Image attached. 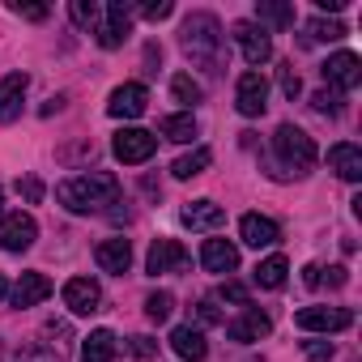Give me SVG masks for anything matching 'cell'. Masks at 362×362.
Listing matches in <instances>:
<instances>
[{
    "label": "cell",
    "mask_w": 362,
    "mask_h": 362,
    "mask_svg": "<svg viewBox=\"0 0 362 362\" xmlns=\"http://www.w3.org/2000/svg\"><path fill=\"white\" fill-rule=\"evenodd\" d=\"M197 320H201V324H226L218 298H201V303H197Z\"/></svg>",
    "instance_id": "cell-34"
},
{
    "label": "cell",
    "mask_w": 362,
    "mask_h": 362,
    "mask_svg": "<svg viewBox=\"0 0 362 362\" xmlns=\"http://www.w3.org/2000/svg\"><path fill=\"white\" fill-rule=\"evenodd\" d=\"M235 107H239V115H247V119L264 115V107H269V81H264V73H243V77H239V86H235Z\"/></svg>",
    "instance_id": "cell-9"
},
{
    "label": "cell",
    "mask_w": 362,
    "mask_h": 362,
    "mask_svg": "<svg viewBox=\"0 0 362 362\" xmlns=\"http://www.w3.org/2000/svg\"><path fill=\"white\" fill-rule=\"evenodd\" d=\"M294 324L303 332H341V328L354 324V311L349 307H303L294 315Z\"/></svg>",
    "instance_id": "cell-8"
},
{
    "label": "cell",
    "mask_w": 362,
    "mask_h": 362,
    "mask_svg": "<svg viewBox=\"0 0 362 362\" xmlns=\"http://www.w3.org/2000/svg\"><path fill=\"white\" fill-rule=\"evenodd\" d=\"M39 239V226L30 214H5L0 218V247L5 252H26Z\"/></svg>",
    "instance_id": "cell-13"
},
{
    "label": "cell",
    "mask_w": 362,
    "mask_h": 362,
    "mask_svg": "<svg viewBox=\"0 0 362 362\" xmlns=\"http://www.w3.org/2000/svg\"><path fill=\"white\" fill-rule=\"evenodd\" d=\"M320 73H324V81L341 94V90H354V86L362 81V60H358L354 52H337V56H328V60H324V69H320Z\"/></svg>",
    "instance_id": "cell-14"
},
{
    "label": "cell",
    "mask_w": 362,
    "mask_h": 362,
    "mask_svg": "<svg viewBox=\"0 0 362 362\" xmlns=\"http://www.w3.org/2000/svg\"><path fill=\"white\" fill-rule=\"evenodd\" d=\"M188 247L179 239H153L149 243V256H145V269L158 277V273H188Z\"/></svg>",
    "instance_id": "cell-7"
},
{
    "label": "cell",
    "mask_w": 362,
    "mask_h": 362,
    "mask_svg": "<svg viewBox=\"0 0 362 362\" xmlns=\"http://www.w3.org/2000/svg\"><path fill=\"white\" fill-rule=\"evenodd\" d=\"M239 239L247 243V247H273V243H281V226L273 222V218H260V214H243V222H239Z\"/></svg>",
    "instance_id": "cell-16"
},
{
    "label": "cell",
    "mask_w": 362,
    "mask_h": 362,
    "mask_svg": "<svg viewBox=\"0 0 362 362\" xmlns=\"http://www.w3.org/2000/svg\"><path fill=\"white\" fill-rule=\"evenodd\" d=\"M179 47L188 52V60L205 64L209 73H222V22L214 13H192L179 26Z\"/></svg>",
    "instance_id": "cell-2"
},
{
    "label": "cell",
    "mask_w": 362,
    "mask_h": 362,
    "mask_svg": "<svg viewBox=\"0 0 362 362\" xmlns=\"http://www.w3.org/2000/svg\"><path fill=\"white\" fill-rule=\"evenodd\" d=\"M162 136H166V141H179V145H188V141L197 136V115H192V111H184V115H166V119H162Z\"/></svg>",
    "instance_id": "cell-26"
},
{
    "label": "cell",
    "mask_w": 362,
    "mask_h": 362,
    "mask_svg": "<svg viewBox=\"0 0 362 362\" xmlns=\"http://www.w3.org/2000/svg\"><path fill=\"white\" fill-rule=\"evenodd\" d=\"M209 162H214V153L201 145V149H192V153L179 158V162L170 166V175H175V179H197V175H205V170H209Z\"/></svg>",
    "instance_id": "cell-25"
},
{
    "label": "cell",
    "mask_w": 362,
    "mask_h": 362,
    "mask_svg": "<svg viewBox=\"0 0 362 362\" xmlns=\"http://www.w3.org/2000/svg\"><path fill=\"white\" fill-rule=\"evenodd\" d=\"M9 298V281H5V273H0V303Z\"/></svg>",
    "instance_id": "cell-44"
},
{
    "label": "cell",
    "mask_w": 362,
    "mask_h": 362,
    "mask_svg": "<svg viewBox=\"0 0 362 362\" xmlns=\"http://www.w3.org/2000/svg\"><path fill=\"white\" fill-rule=\"evenodd\" d=\"M13 362H60V349H52V345H26Z\"/></svg>",
    "instance_id": "cell-33"
},
{
    "label": "cell",
    "mask_w": 362,
    "mask_h": 362,
    "mask_svg": "<svg viewBox=\"0 0 362 362\" xmlns=\"http://www.w3.org/2000/svg\"><path fill=\"white\" fill-rule=\"evenodd\" d=\"M341 103H345V98H341L337 90H315V94H311V107H315L320 115H341Z\"/></svg>",
    "instance_id": "cell-32"
},
{
    "label": "cell",
    "mask_w": 362,
    "mask_h": 362,
    "mask_svg": "<svg viewBox=\"0 0 362 362\" xmlns=\"http://www.w3.org/2000/svg\"><path fill=\"white\" fill-rule=\"evenodd\" d=\"M179 222H184L188 230H218V226L226 222V214H222V205H214V201H192V205H184Z\"/></svg>",
    "instance_id": "cell-22"
},
{
    "label": "cell",
    "mask_w": 362,
    "mask_h": 362,
    "mask_svg": "<svg viewBox=\"0 0 362 362\" xmlns=\"http://www.w3.org/2000/svg\"><path fill=\"white\" fill-rule=\"evenodd\" d=\"M170 349L184 358V362H205V354H209L205 328H201V324H179V328L170 332Z\"/></svg>",
    "instance_id": "cell-15"
},
{
    "label": "cell",
    "mask_w": 362,
    "mask_h": 362,
    "mask_svg": "<svg viewBox=\"0 0 362 362\" xmlns=\"http://www.w3.org/2000/svg\"><path fill=\"white\" fill-rule=\"evenodd\" d=\"M18 192L35 205V201H43V184H39V179H18Z\"/></svg>",
    "instance_id": "cell-39"
},
{
    "label": "cell",
    "mask_w": 362,
    "mask_h": 362,
    "mask_svg": "<svg viewBox=\"0 0 362 362\" xmlns=\"http://www.w3.org/2000/svg\"><path fill=\"white\" fill-rule=\"evenodd\" d=\"M256 18L269 22V26H277V30H290V26H294V9L281 5V0H260V5H256Z\"/></svg>",
    "instance_id": "cell-28"
},
{
    "label": "cell",
    "mask_w": 362,
    "mask_h": 362,
    "mask_svg": "<svg viewBox=\"0 0 362 362\" xmlns=\"http://www.w3.org/2000/svg\"><path fill=\"white\" fill-rule=\"evenodd\" d=\"M30 90V77L26 73H9L5 81H0V124H13L22 115V98Z\"/></svg>",
    "instance_id": "cell-17"
},
{
    "label": "cell",
    "mask_w": 362,
    "mask_h": 362,
    "mask_svg": "<svg viewBox=\"0 0 362 362\" xmlns=\"http://www.w3.org/2000/svg\"><path fill=\"white\" fill-rule=\"evenodd\" d=\"M303 349H307L311 362H328V358H332V345H328V341H307Z\"/></svg>",
    "instance_id": "cell-38"
},
{
    "label": "cell",
    "mask_w": 362,
    "mask_h": 362,
    "mask_svg": "<svg viewBox=\"0 0 362 362\" xmlns=\"http://www.w3.org/2000/svg\"><path fill=\"white\" fill-rule=\"evenodd\" d=\"M115 358V332L111 328H94L81 345V362H111Z\"/></svg>",
    "instance_id": "cell-23"
},
{
    "label": "cell",
    "mask_w": 362,
    "mask_h": 362,
    "mask_svg": "<svg viewBox=\"0 0 362 362\" xmlns=\"http://www.w3.org/2000/svg\"><path fill=\"white\" fill-rule=\"evenodd\" d=\"M201 264H205L209 273H235V269H239V247L226 243V239H205Z\"/></svg>",
    "instance_id": "cell-20"
},
{
    "label": "cell",
    "mask_w": 362,
    "mask_h": 362,
    "mask_svg": "<svg viewBox=\"0 0 362 362\" xmlns=\"http://www.w3.org/2000/svg\"><path fill=\"white\" fill-rule=\"evenodd\" d=\"M56 201L69 209V214H98L107 205L119 201V179L107 175V170H90V175H73L56 188Z\"/></svg>",
    "instance_id": "cell-1"
},
{
    "label": "cell",
    "mask_w": 362,
    "mask_h": 362,
    "mask_svg": "<svg viewBox=\"0 0 362 362\" xmlns=\"http://www.w3.org/2000/svg\"><path fill=\"white\" fill-rule=\"evenodd\" d=\"M153 149H158V136L145 132V128H119L115 141H111V153H115L124 166H141V162H149Z\"/></svg>",
    "instance_id": "cell-4"
},
{
    "label": "cell",
    "mask_w": 362,
    "mask_h": 362,
    "mask_svg": "<svg viewBox=\"0 0 362 362\" xmlns=\"http://www.w3.org/2000/svg\"><path fill=\"white\" fill-rule=\"evenodd\" d=\"M303 39H307V43H337V39H345V26H341L337 18H311Z\"/></svg>",
    "instance_id": "cell-27"
},
{
    "label": "cell",
    "mask_w": 362,
    "mask_h": 362,
    "mask_svg": "<svg viewBox=\"0 0 362 362\" xmlns=\"http://www.w3.org/2000/svg\"><path fill=\"white\" fill-rule=\"evenodd\" d=\"M141 13H145L149 22H162V18L175 13V5H170V0H149V5H141Z\"/></svg>",
    "instance_id": "cell-37"
},
{
    "label": "cell",
    "mask_w": 362,
    "mask_h": 362,
    "mask_svg": "<svg viewBox=\"0 0 362 362\" xmlns=\"http://www.w3.org/2000/svg\"><path fill=\"white\" fill-rule=\"evenodd\" d=\"M230 35H235L239 52H243V60L252 64V73H256L260 64H269V56H273V39H269L264 26H256V22H235Z\"/></svg>",
    "instance_id": "cell-6"
},
{
    "label": "cell",
    "mask_w": 362,
    "mask_h": 362,
    "mask_svg": "<svg viewBox=\"0 0 362 362\" xmlns=\"http://www.w3.org/2000/svg\"><path fill=\"white\" fill-rule=\"evenodd\" d=\"M145 107H149V90H145L141 81H124V86H115L111 98H107V111H111L115 119H136V115H145Z\"/></svg>",
    "instance_id": "cell-10"
},
{
    "label": "cell",
    "mask_w": 362,
    "mask_h": 362,
    "mask_svg": "<svg viewBox=\"0 0 362 362\" xmlns=\"http://www.w3.org/2000/svg\"><path fill=\"white\" fill-rule=\"evenodd\" d=\"M320 281H328V286H345L349 277H345V269H341V264H332V269H328V277H320Z\"/></svg>",
    "instance_id": "cell-42"
},
{
    "label": "cell",
    "mask_w": 362,
    "mask_h": 362,
    "mask_svg": "<svg viewBox=\"0 0 362 362\" xmlns=\"http://www.w3.org/2000/svg\"><path fill=\"white\" fill-rule=\"evenodd\" d=\"M132 354H136V358H153V354H158V345H153L149 337H132Z\"/></svg>",
    "instance_id": "cell-41"
},
{
    "label": "cell",
    "mask_w": 362,
    "mask_h": 362,
    "mask_svg": "<svg viewBox=\"0 0 362 362\" xmlns=\"http://www.w3.org/2000/svg\"><path fill=\"white\" fill-rule=\"evenodd\" d=\"M218 298H222V303H239V307H247V286H239V281H226V286L218 290Z\"/></svg>",
    "instance_id": "cell-36"
},
{
    "label": "cell",
    "mask_w": 362,
    "mask_h": 362,
    "mask_svg": "<svg viewBox=\"0 0 362 362\" xmlns=\"http://www.w3.org/2000/svg\"><path fill=\"white\" fill-rule=\"evenodd\" d=\"M286 273H290L286 256H269V260H260V264H256L252 281H256L260 290H281V286H286Z\"/></svg>",
    "instance_id": "cell-24"
},
{
    "label": "cell",
    "mask_w": 362,
    "mask_h": 362,
    "mask_svg": "<svg viewBox=\"0 0 362 362\" xmlns=\"http://www.w3.org/2000/svg\"><path fill=\"white\" fill-rule=\"evenodd\" d=\"M69 13H73V22H77L81 30H94V26H98V5H94V0H73Z\"/></svg>",
    "instance_id": "cell-31"
},
{
    "label": "cell",
    "mask_w": 362,
    "mask_h": 362,
    "mask_svg": "<svg viewBox=\"0 0 362 362\" xmlns=\"http://www.w3.org/2000/svg\"><path fill=\"white\" fill-rule=\"evenodd\" d=\"M320 273H324L320 264H307V269H303V281H307V286H320Z\"/></svg>",
    "instance_id": "cell-43"
},
{
    "label": "cell",
    "mask_w": 362,
    "mask_h": 362,
    "mask_svg": "<svg viewBox=\"0 0 362 362\" xmlns=\"http://www.w3.org/2000/svg\"><path fill=\"white\" fill-rule=\"evenodd\" d=\"M269 332H273V320H269L260 307H252V303L226 324V337L239 341V345H252V341H260V337H269Z\"/></svg>",
    "instance_id": "cell-12"
},
{
    "label": "cell",
    "mask_w": 362,
    "mask_h": 362,
    "mask_svg": "<svg viewBox=\"0 0 362 362\" xmlns=\"http://www.w3.org/2000/svg\"><path fill=\"white\" fill-rule=\"evenodd\" d=\"M13 13L26 18V22H43L47 18V5H13Z\"/></svg>",
    "instance_id": "cell-40"
},
{
    "label": "cell",
    "mask_w": 362,
    "mask_h": 362,
    "mask_svg": "<svg viewBox=\"0 0 362 362\" xmlns=\"http://www.w3.org/2000/svg\"><path fill=\"white\" fill-rule=\"evenodd\" d=\"M273 149H277L281 166H286V170H294V175H307V170L315 166V158H320L315 141H311L298 124H281V128L273 132Z\"/></svg>",
    "instance_id": "cell-3"
},
{
    "label": "cell",
    "mask_w": 362,
    "mask_h": 362,
    "mask_svg": "<svg viewBox=\"0 0 362 362\" xmlns=\"http://www.w3.org/2000/svg\"><path fill=\"white\" fill-rule=\"evenodd\" d=\"M64 307L73 315H94L103 307V286L94 277H69L64 281Z\"/></svg>",
    "instance_id": "cell-11"
},
{
    "label": "cell",
    "mask_w": 362,
    "mask_h": 362,
    "mask_svg": "<svg viewBox=\"0 0 362 362\" xmlns=\"http://www.w3.org/2000/svg\"><path fill=\"white\" fill-rule=\"evenodd\" d=\"M9 298H13V307H39L43 298H52V277H43V273H22V281L9 290Z\"/></svg>",
    "instance_id": "cell-21"
},
{
    "label": "cell",
    "mask_w": 362,
    "mask_h": 362,
    "mask_svg": "<svg viewBox=\"0 0 362 362\" xmlns=\"http://www.w3.org/2000/svg\"><path fill=\"white\" fill-rule=\"evenodd\" d=\"M328 166L345 179V184H358V179H362V149L349 145V141H337L328 149Z\"/></svg>",
    "instance_id": "cell-19"
},
{
    "label": "cell",
    "mask_w": 362,
    "mask_h": 362,
    "mask_svg": "<svg viewBox=\"0 0 362 362\" xmlns=\"http://www.w3.org/2000/svg\"><path fill=\"white\" fill-rule=\"evenodd\" d=\"M170 311H175V298H170L166 290H153V294L145 298V315H149L153 324H162V320H170Z\"/></svg>",
    "instance_id": "cell-30"
},
{
    "label": "cell",
    "mask_w": 362,
    "mask_h": 362,
    "mask_svg": "<svg viewBox=\"0 0 362 362\" xmlns=\"http://www.w3.org/2000/svg\"><path fill=\"white\" fill-rule=\"evenodd\" d=\"M128 35H132V5H124V0H111V5H107V18L94 26V39H98V47L115 52V47H124Z\"/></svg>",
    "instance_id": "cell-5"
},
{
    "label": "cell",
    "mask_w": 362,
    "mask_h": 362,
    "mask_svg": "<svg viewBox=\"0 0 362 362\" xmlns=\"http://www.w3.org/2000/svg\"><path fill=\"white\" fill-rule=\"evenodd\" d=\"M277 81H281V94H286V98H298V90H303V81H298V73H294V64H281V73H277Z\"/></svg>",
    "instance_id": "cell-35"
},
{
    "label": "cell",
    "mask_w": 362,
    "mask_h": 362,
    "mask_svg": "<svg viewBox=\"0 0 362 362\" xmlns=\"http://www.w3.org/2000/svg\"><path fill=\"white\" fill-rule=\"evenodd\" d=\"M170 94H175V103H184V107H197V103L205 98L201 81H192L188 73H175V77H170Z\"/></svg>",
    "instance_id": "cell-29"
},
{
    "label": "cell",
    "mask_w": 362,
    "mask_h": 362,
    "mask_svg": "<svg viewBox=\"0 0 362 362\" xmlns=\"http://www.w3.org/2000/svg\"><path fill=\"white\" fill-rule=\"evenodd\" d=\"M94 260L103 273H128L132 269V243L128 239H103L94 247Z\"/></svg>",
    "instance_id": "cell-18"
}]
</instances>
